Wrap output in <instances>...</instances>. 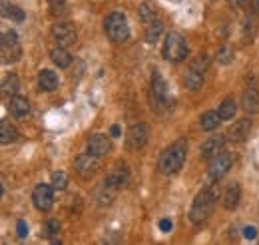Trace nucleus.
<instances>
[{
  "instance_id": "7ed1b4c3",
  "label": "nucleus",
  "mask_w": 259,
  "mask_h": 245,
  "mask_svg": "<svg viewBox=\"0 0 259 245\" xmlns=\"http://www.w3.org/2000/svg\"><path fill=\"white\" fill-rule=\"evenodd\" d=\"M104 30L108 38L114 42V44H122L130 38V26H128V18L124 12L120 10H114L106 16L104 20Z\"/></svg>"
},
{
  "instance_id": "20e7f679",
  "label": "nucleus",
  "mask_w": 259,
  "mask_h": 245,
  "mask_svg": "<svg viewBox=\"0 0 259 245\" xmlns=\"http://www.w3.org/2000/svg\"><path fill=\"white\" fill-rule=\"evenodd\" d=\"M189 46L188 40L180 34V32H167L164 38V46H162V54L167 62H182V60L188 58Z\"/></svg>"
},
{
  "instance_id": "f03ea898",
  "label": "nucleus",
  "mask_w": 259,
  "mask_h": 245,
  "mask_svg": "<svg viewBox=\"0 0 259 245\" xmlns=\"http://www.w3.org/2000/svg\"><path fill=\"white\" fill-rule=\"evenodd\" d=\"M217 203V188L215 186H210L206 190H201L193 203H191V209H189V221L193 225H199V223H204L210 216H212V211Z\"/></svg>"
},
{
  "instance_id": "473e14b6",
  "label": "nucleus",
  "mask_w": 259,
  "mask_h": 245,
  "mask_svg": "<svg viewBox=\"0 0 259 245\" xmlns=\"http://www.w3.org/2000/svg\"><path fill=\"white\" fill-rule=\"evenodd\" d=\"M18 44V34L14 30H8V32L2 34V46H16Z\"/></svg>"
},
{
  "instance_id": "4be33fe9",
  "label": "nucleus",
  "mask_w": 259,
  "mask_h": 245,
  "mask_svg": "<svg viewBox=\"0 0 259 245\" xmlns=\"http://www.w3.org/2000/svg\"><path fill=\"white\" fill-rule=\"evenodd\" d=\"M18 140V130L10 124V122L2 120L0 122V142L2 144H12Z\"/></svg>"
},
{
  "instance_id": "1a4fd4ad",
  "label": "nucleus",
  "mask_w": 259,
  "mask_h": 245,
  "mask_svg": "<svg viewBox=\"0 0 259 245\" xmlns=\"http://www.w3.org/2000/svg\"><path fill=\"white\" fill-rule=\"evenodd\" d=\"M148 138H150V128H148V124H143V122H138V124H134V126L128 130L126 142H128V147H130V149H140V147L146 146Z\"/></svg>"
},
{
  "instance_id": "c9c22d12",
  "label": "nucleus",
  "mask_w": 259,
  "mask_h": 245,
  "mask_svg": "<svg viewBox=\"0 0 259 245\" xmlns=\"http://www.w3.org/2000/svg\"><path fill=\"white\" fill-rule=\"evenodd\" d=\"M243 237H245V239H255V237H257V227L247 225V227L243 229Z\"/></svg>"
},
{
  "instance_id": "bb28decb",
  "label": "nucleus",
  "mask_w": 259,
  "mask_h": 245,
  "mask_svg": "<svg viewBox=\"0 0 259 245\" xmlns=\"http://www.w3.org/2000/svg\"><path fill=\"white\" fill-rule=\"evenodd\" d=\"M2 16H4V18H10V20H14V22H22V20L26 18V14H24L22 8H18V6H8L6 2L2 4Z\"/></svg>"
},
{
  "instance_id": "f3484780",
  "label": "nucleus",
  "mask_w": 259,
  "mask_h": 245,
  "mask_svg": "<svg viewBox=\"0 0 259 245\" xmlns=\"http://www.w3.org/2000/svg\"><path fill=\"white\" fill-rule=\"evenodd\" d=\"M8 110L16 118H24V116H28V112H30V102H28L24 96H12L8 102Z\"/></svg>"
},
{
  "instance_id": "b1692460",
  "label": "nucleus",
  "mask_w": 259,
  "mask_h": 245,
  "mask_svg": "<svg viewBox=\"0 0 259 245\" xmlns=\"http://www.w3.org/2000/svg\"><path fill=\"white\" fill-rule=\"evenodd\" d=\"M162 32H164V24H162L160 20L150 22V24H148V28H146V42H148V44L158 42V38H160V34H162Z\"/></svg>"
},
{
  "instance_id": "f8f14e48",
  "label": "nucleus",
  "mask_w": 259,
  "mask_h": 245,
  "mask_svg": "<svg viewBox=\"0 0 259 245\" xmlns=\"http://www.w3.org/2000/svg\"><path fill=\"white\" fill-rule=\"evenodd\" d=\"M74 166H76V172H78L82 177H92V175L96 173V170H98V158L92 156L90 151H88V154L78 156Z\"/></svg>"
},
{
  "instance_id": "9d476101",
  "label": "nucleus",
  "mask_w": 259,
  "mask_h": 245,
  "mask_svg": "<svg viewBox=\"0 0 259 245\" xmlns=\"http://www.w3.org/2000/svg\"><path fill=\"white\" fill-rule=\"evenodd\" d=\"M232 164H234V158L221 151V154H217L215 158L210 160V177L217 181L219 177H223L229 170H232Z\"/></svg>"
},
{
  "instance_id": "a211bd4d",
  "label": "nucleus",
  "mask_w": 259,
  "mask_h": 245,
  "mask_svg": "<svg viewBox=\"0 0 259 245\" xmlns=\"http://www.w3.org/2000/svg\"><path fill=\"white\" fill-rule=\"evenodd\" d=\"M241 106L247 114H255L259 112V92L255 88H249L243 92V96H241Z\"/></svg>"
},
{
  "instance_id": "f257e3e1",
  "label": "nucleus",
  "mask_w": 259,
  "mask_h": 245,
  "mask_svg": "<svg viewBox=\"0 0 259 245\" xmlns=\"http://www.w3.org/2000/svg\"><path fill=\"white\" fill-rule=\"evenodd\" d=\"M186 156H188V142L186 140H176L169 147H165L160 156V162H158V170L164 173V175H171L182 170L184 162H186Z\"/></svg>"
},
{
  "instance_id": "e433bc0d",
  "label": "nucleus",
  "mask_w": 259,
  "mask_h": 245,
  "mask_svg": "<svg viewBox=\"0 0 259 245\" xmlns=\"http://www.w3.org/2000/svg\"><path fill=\"white\" fill-rule=\"evenodd\" d=\"M227 4H229V6H234V8H239V6L245 4V0H227Z\"/></svg>"
},
{
  "instance_id": "cd10ccee",
  "label": "nucleus",
  "mask_w": 259,
  "mask_h": 245,
  "mask_svg": "<svg viewBox=\"0 0 259 245\" xmlns=\"http://www.w3.org/2000/svg\"><path fill=\"white\" fill-rule=\"evenodd\" d=\"M234 58H235V52H234L232 46H221V48L217 50V56H215V60H217L219 64H223V66L232 64V62H234Z\"/></svg>"
},
{
  "instance_id": "9b49d317",
  "label": "nucleus",
  "mask_w": 259,
  "mask_h": 245,
  "mask_svg": "<svg viewBox=\"0 0 259 245\" xmlns=\"http://www.w3.org/2000/svg\"><path fill=\"white\" fill-rule=\"evenodd\" d=\"M251 132V120L249 118H241L237 122H234V126H229L225 132V138L232 142H243L249 138Z\"/></svg>"
},
{
  "instance_id": "58836bf2",
  "label": "nucleus",
  "mask_w": 259,
  "mask_h": 245,
  "mask_svg": "<svg viewBox=\"0 0 259 245\" xmlns=\"http://www.w3.org/2000/svg\"><path fill=\"white\" fill-rule=\"evenodd\" d=\"M251 6H253L255 12H259V0H251Z\"/></svg>"
},
{
  "instance_id": "c756f323",
  "label": "nucleus",
  "mask_w": 259,
  "mask_h": 245,
  "mask_svg": "<svg viewBox=\"0 0 259 245\" xmlns=\"http://www.w3.org/2000/svg\"><path fill=\"white\" fill-rule=\"evenodd\" d=\"M18 76L16 74H8L4 80H2V92L4 94H16L18 92Z\"/></svg>"
},
{
  "instance_id": "6e6552de",
  "label": "nucleus",
  "mask_w": 259,
  "mask_h": 245,
  "mask_svg": "<svg viewBox=\"0 0 259 245\" xmlns=\"http://www.w3.org/2000/svg\"><path fill=\"white\" fill-rule=\"evenodd\" d=\"M54 186H46V183H38L34 188V194H32V201L36 205V209L40 211H48L52 209L54 205Z\"/></svg>"
},
{
  "instance_id": "7c9ffc66",
  "label": "nucleus",
  "mask_w": 259,
  "mask_h": 245,
  "mask_svg": "<svg viewBox=\"0 0 259 245\" xmlns=\"http://www.w3.org/2000/svg\"><path fill=\"white\" fill-rule=\"evenodd\" d=\"M50 179H52V186H54L56 190H64V188L68 186V173H66V172H62V170L52 172Z\"/></svg>"
},
{
  "instance_id": "4468645a",
  "label": "nucleus",
  "mask_w": 259,
  "mask_h": 245,
  "mask_svg": "<svg viewBox=\"0 0 259 245\" xmlns=\"http://www.w3.org/2000/svg\"><path fill=\"white\" fill-rule=\"evenodd\" d=\"M88 151L96 158H102L110 151V140L108 136L104 134H94L90 140H88Z\"/></svg>"
},
{
  "instance_id": "c85d7f7f",
  "label": "nucleus",
  "mask_w": 259,
  "mask_h": 245,
  "mask_svg": "<svg viewBox=\"0 0 259 245\" xmlns=\"http://www.w3.org/2000/svg\"><path fill=\"white\" fill-rule=\"evenodd\" d=\"M20 46H2V62L8 64V62H14V60L20 58Z\"/></svg>"
},
{
  "instance_id": "412c9836",
  "label": "nucleus",
  "mask_w": 259,
  "mask_h": 245,
  "mask_svg": "<svg viewBox=\"0 0 259 245\" xmlns=\"http://www.w3.org/2000/svg\"><path fill=\"white\" fill-rule=\"evenodd\" d=\"M219 122H221V116H219V112H206V114H201V118H199V126H201V130L204 132H213L217 126H219Z\"/></svg>"
},
{
  "instance_id": "72a5a7b5",
  "label": "nucleus",
  "mask_w": 259,
  "mask_h": 245,
  "mask_svg": "<svg viewBox=\"0 0 259 245\" xmlns=\"http://www.w3.org/2000/svg\"><path fill=\"white\" fill-rule=\"evenodd\" d=\"M16 233H18V237H20V239H24V237L28 235V225H26V221H24V220H20V221L16 223Z\"/></svg>"
},
{
  "instance_id": "423d86ee",
  "label": "nucleus",
  "mask_w": 259,
  "mask_h": 245,
  "mask_svg": "<svg viewBox=\"0 0 259 245\" xmlns=\"http://www.w3.org/2000/svg\"><path fill=\"white\" fill-rule=\"evenodd\" d=\"M169 98V92H167V84L164 80V76L160 72H154L152 76V90H150V100L154 104V108H164L167 104Z\"/></svg>"
},
{
  "instance_id": "ddd939ff",
  "label": "nucleus",
  "mask_w": 259,
  "mask_h": 245,
  "mask_svg": "<svg viewBox=\"0 0 259 245\" xmlns=\"http://www.w3.org/2000/svg\"><path fill=\"white\" fill-rule=\"evenodd\" d=\"M130 181V170L126 168V166H118V168H114L110 173H108V177L104 179V183L106 186H110V188H122V186H126V183Z\"/></svg>"
},
{
  "instance_id": "4c0bfd02",
  "label": "nucleus",
  "mask_w": 259,
  "mask_h": 245,
  "mask_svg": "<svg viewBox=\"0 0 259 245\" xmlns=\"http://www.w3.org/2000/svg\"><path fill=\"white\" fill-rule=\"evenodd\" d=\"M110 134H112L114 138H120V126H116V124H114V126L110 128Z\"/></svg>"
},
{
  "instance_id": "a878e982",
  "label": "nucleus",
  "mask_w": 259,
  "mask_h": 245,
  "mask_svg": "<svg viewBox=\"0 0 259 245\" xmlns=\"http://www.w3.org/2000/svg\"><path fill=\"white\" fill-rule=\"evenodd\" d=\"M58 233H60V223L56 221V220H46V223L42 225V237L56 241Z\"/></svg>"
},
{
  "instance_id": "ea45409f",
  "label": "nucleus",
  "mask_w": 259,
  "mask_h": 245,
  "mask_svg": "<svg viewBox=\"0 0 259 245\" xmlns=\"http://www.w3.org/2000/svg\"><path fill=\"white\" fill-rule=\"evenodd\" d=\"M176 2H178V0H176Z\"/></svg>"
},
{
  "instance_id": "39448f33",
  "label": "nucleus",
  "mask_w": 259,
  "mask_h": 245,
  "mask_svg": "<svg viewBox=\"0 0 259 245\" xmlns=\"http://www.w3.org/2000/svg\"><path fill=\"white\" fill-rule=\"evenodd\" d=\"M208 66H210L208 56H197L189 64V70L186 72V78H184V84H186L188 90H191V92L201 90V86H204V82H206Z\"/></svg>"
},
{
  "instance_id": "5701e85b",
  "label": "nucleus",
  "mask_w": 259,
  "mask_h": 245,
  "mask_svg": "<svg viewBox=\"0 0 259 245\" xmlns=\"http://www.w3.org/2000/svg\"><path fill=\"white\" fill-rule=\"evenodd\" d=\"M138 14H140V18L146 22V24H150V22H154V20H158V8L152 4V2H141L140 6H138Z\"/></svg>"
},
{
  "instance_id": "aec40b11",
  "label": "nucleus",
  "mask_w": 259,
  "mask_h": 245,
  "mask_svg": "<svg viewBox=\"0 0 259 245\" xmlns=\"http://www.w3.org/2000/svg\"><path fill=\"white\" fill-rule=\"evenodd\" d=\"M50 58H52V62L58 66V68H68L72 64V56L70 52L64 48V46H58V48H54L50 52Z\"/></svg>"
},
{
  "instance_id": "dca6fc26",
  "label": "nucleus",
  "mask_w": 259,
  "mask_h": 245,
  "mask_svg": "<svg viewBox=\"0 0 259 245\" xmlns=\"http://www.w3.org/2000/svg\"><path fill=\"white\" fill-rule=\"evenodd\" d=\"M239 199H241V188H239V183H229V186L225 188L223 192V207L225 209H235L239 205Z\"/></svg>"
},
{
  "instance_id": "6ab92c4d",
  "label": "nucleus",
  "mask_w": 259,
  "mask_h": 245,
  "mask_svg": "<svg viewBox=\"0 0 259 245\" xmlns=\"http://www.w3.org/2000/svg\"><path fill=\"white\" fill-rule=\"evenodd\" d=\"M58 84H60L58 74H54L52 70H42V72L38 74V86H40V90H44V92H54L56 88H58Z\"/></svg>"
},
{
  "instance_id": "f704fd0d",
  "label": "nucleus",
  "mask_w": 259,
  "mask_h": 245,
  "mask_svg": "<svg viewBox=\"0 0 259 245\" xmlns=\"http://www.w3.org/2000/svg\"><path fill=\"white\" fill-rule=\"evenodd\" d=\"M160 229L164 231V233H169L171 231V227H174V223H171V220L169 218H164V220H160Z\"/></svg>"
},
{
  "instance_id": "0eeeda50",
  "label": "nucleus",
  "mask_w": 259,
  "mask_h": 245,
  "mask_svg": "<svg viewBox=\"0 0 259 245\" xmlns=\"http://www.w3.org/2000/svg\"><path fill=\"white\" fill-rule=\"evenodd\" d=\"M52 38L58 42V46H72L78 38L76 28L70 22H58L52 26Z\"/></svg>"
},
{
  "instance_id": "2f4dec72",
  "label": "nucleus",
  "mask_w": 259,
  "mask_h": 245,
  "mask_svg": "<svg viewBox=\"0 0 259 245\" xmlns=\"http://www.w3.org/2000/svg\"><path fill=\"white\" fill-rule=\"evenodd\" d=\"M68 12L66 0H50V14L52 16H64Z\"/></svg>"
},
{
  "instance_id": "2eb2a0df",
  "label": "nucleus",
  "mask_w": 259,
  "mask_h": 245,
  "mask_svg": "<svg viewBox=\"0 0 259 245\" xmlns=\"http://www.w3.org/2000/svg\"><path fill=\"white\" fill-rule=\"evenodd\" d=\"M223 146H225V138L223 136L210 138L204 146H201V158H206V160L215 158L217 154H221V151H223Z\"/></svg>"
},
{
  "instance_id": "393cba45",
  "label": "nucleus",
  "mask_w": 259,
  "mask_h": 245,
  "mask_svg": "<svg viewBox=\"0 0 259 245\" xmlns=\"http://www.w3.org/2000/svg\"><path fill=\"white\" fill-rule=\"evenodd\" d=\"M235 112H237V104H235L234 98H225V100L221 102V106H219V116H221V120H232V118L235 116Z\"/></svg>"
}]
</instances>
